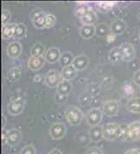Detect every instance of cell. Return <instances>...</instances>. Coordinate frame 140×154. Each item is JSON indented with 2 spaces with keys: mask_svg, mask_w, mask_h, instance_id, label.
I'll return each mask as SVG.
<instances>
[{
  "mask_svg": "<svg viewBox=\"0 0 140 154\" xmlns=\"http://www.w3.org/2000/svg\"><path fill=\"white\" fill-rule=\"evenodd\" d=\"M132 82L136 85L140 86V70L137 71L132 76Z\"/></svg>",
  "mask_w": 140,
  "mask_h": 154,
  "instance_id": "d590c367",
  "label": "cell"
},
{
  "mask_svg": "<svg viewBox=\"0 0 140 154\" xmlns=\"http://www.w3.org/2000/svg\"><path fill=\"white\" fill-rule=\"evenodd\" d=\"M45 15L46 13L40 8H37L33 10L31 13V19L34 27L37 29H44V21H45Z\"/></svg>",
  "mask_w": 140,
  "mask_h": 154,
  "instance_id": "8992f818",
  "label": "cell"
},
{
  "mask_svg": "<svg viewBox=\"0 0 140 154\" xmlns=\"http://www.w3.org/2000/svg\"><path fill=\"white\" fill-rule=\"evenodd\" d=\"M118 103L117 100H108L103 106V112L108 117L115 116L118 112Z\"/></svg>",
  "mask_w": 140,
  "mask_h": 154,
  "instance_id": "4fadbf2b",
  "label": "cell"
},
{
  "mask_svg": "<svg viewBox=\"0 0 140 154\" xmlns=\"http://www.w3.org/2000/svg\"><path fill=\"white\" fill-rule=\"evenodd\" d=\"M127 110L133 113H140V97H130L126 103Z\"/></svg>",
  "mask_w": 140,
  "mask_h": 154,
  "instance_id": "ffe728a7",
  "label": "cell"
},
{
  "mask_svg": "<svg viewBox=\"0 0 140 154\" xmlns=\"http://www.w3.org/2000/svg\"><path fill=\"white\" fill-rule=\"evenodd\" d=\"M119 138L128 142L140 139V121H134L129 125H121Z\"/></svg>",
  "mask_w": 140,
  "mask_h": 154,
  "instance_id": "6da1fadb",
  "label": "cell"
},
{
  "mask_svg": "<svg viewBox=\"0 0 140 154\" xmlns=\"http://www.w3.org/2000/svg\"><path fill=\"white\" fill-rule=\"evenodd\" d=\"M97 19H98V16L96 12L93 10H91L83 17L81 18V21L84 24H94V23L97 21Z\"/></svg>",
  "mask_w": 140,
  "mask_h": 154,
  "instance_id": "4316f807",
  "label": "cell"
},
{
  "mask_svg": "<svg viewBox=\"0 0 140 154\" xmlns=\"http://www.w3.org/2000/svg\"><path fill=\"white\" fill-rule=\"evenodd\" d=\"M36 148L32 145H27L23 147L19 154H36Z\"/></svg>",
  "mask_w": 140,
  "mask_h": 154,
  "instance_id": "836d02e7",
  "label": "cell"
},
{
  "mask_svg": "<svg viewBox=\"0 0 140 154\" xmlns=\"http://www.w3.org/2000/svg\"><path fill=\"white\" fill-rule=\"evenodd\" d=\"M65 117L67 122L71 125H78L84 119V113L77 106H69L65 112Z\"/></svg>",
  "mask_w": 140,
  "mask_h": 154,
  "instance_id": "7a4b0ae2",
  "label": "cell"
},
{
  "mask_svg": "<svg viewBox=\"0 0 140 154\" xmlns=\"http://www.w3.org/2000/svg\"><path fill=\"white\" fill-rule=\"evenodd\" d=\"M72 91V85L71 84V82L68 80H62L59 83V85L57 87V92L59 95L62 96H67L69 95Z\"/></svg>",
  "mask_w": 140,
  "mask_h": 154,
  "instance_id": "44dd1931",
  "label": "cell"
},
{
  "mask_svg": "<svg viewBox=\"0 0 140 154\" xmlns=\"http://www.w3.org/2000/svg\"><path fill=\"white\" fill-rule=\"evenodd\" d=\"M124 154H140V149L135 148V149H130Z\"/></svg>",
  "mask_w": 140,
  "mask_h": 154,
  "instance_id": "74e56055",
  "label": "cell"
},
{
  "mask_svg": "<svg viewBox=\"0 0 140 154\" xmlns=\"http://www.w3.org/2000/svg\"><path fill=\"white\" fill-rule=\"evenodd\" d=\"M74 56L72 55V53L71 51H65L61 54V57L59 59V63L62 65V67H65L68 65H72Z\"/></svg>",
  "mask_w": 140,
  "mask_h": 154,
  "instance_id": "d4e9b609",
  "label": "cell"
},
{
  "mask_svg": "<svg viewBox=\"0 0 140 154\" xmlns=\"http://www.w3.org/2000/svg\"><path fill=\"white\" fill-rule=\"evenodd\" d=\"M121 131V125L117 123H108L103 125V132H104V138L112 141L120 137Z\"/></svg>",
  "mask_w": 140,
  "mask_h": 154,
  "instance_id": "3957f363",
  "label": "cell"
},
{
  "mask_svg": "<svg viewBox=\"0 0 140 154\" xmlns=\"http://www.w3.org/2000/svg\"><path fill=\"white\" fill-rule=\"evenodd\" d=\"M96 33V26L94 24H83L79 29L80 36L85 38L89 39L92 38Z\"/></svg>",
  "mask_w": 140,
  "mask_h": 154,
  "instance_id": "e0dca14e",
  "label": "cell"
},
{
  "mask_svg": "<svg viewBox=\"0 0 140 154\" xmlns=\"http://www.w3.org/2000/svg\"><path fill=\"white\" fill-rule=\"evenodd\" d=\"M26 32H27V27L25 26V24H17L14 38H17V39L23 38L26 34Z\"/></svg>",
  "mask_w": 140,
  "mask_h": 154,
  "instance_id": "f546056e",
  "label": "cell"
},
{
  "mask_svg": "<svg viewBox=\"0 0 140 154\" xmlns=\"http://www.w3.org/2000/svg\"><path fill=\"white\" fill-rule=\"evenodd\" d=\"M17 24H13V23H10L2 26V37L5 39H9L11 38L15 37L17 31Z\"/></svg>",
  "mask_w": 140,
  "mask_h": 154,
  "instance_id": "ac0fdd59",
  "label": "cell"
},
{
  "mask_svg": "<svg viewBox=\"0 0 140 154\" xmlns=\"http://www.w3.org/2000/svg\"><path fill=\"white\" fill-rule=\"evenodd\" d=\"M120 51L122 54V58L124 61H132L135 57L136 51L134 46L130 43H124L120 46Z\"/></svg>",
  "mask_w": 140,
  "mask_h": 154,
  "instance_id": "30bf717a",
  "label": "cell"
},
{
  "mask_svg": "<svg viewBox=\"0 0 140 154\" xmlns=\"http://www.w3.org/2000/svg\"><path fill=\"white\" fill-rule=\"evenodd\" d=\"M25 106V100L22 97H14L11 99L7 105L6 110L7 112L11 115L17 116L23 112Z\"/></svg>",
  "mask_w": 140,
  "mask_h": 154,
  "instance_id": "277c9868",
  "label": "cell"
},
{
  "mask_svg": "<svg viewBox=\"0 0 140 154\" xmlns=\"http://www.w3.org/2000/svg\"><path fill=\"white\" fill-rule=\"evenodd\" d=\"M45 59L44 57H33L31 56L30 58L28 59V68L33 71V72H37L38 70H40L42 67L44 65Z\"/></svg>",
  "mask_w": 140,
  "mask_h": 154,
  "instance_id": "2e32d148",
  "label": "cell"
},
{
  "mask_svg": "<svg viewBox=\"0 0 140 154\" xmlns=\"http://www.w3.org/2000/svg\"><path fill=\"white\" fill-rule=\"evenodd\" d=\"M127 28V24L122 19H115L114 21L111 22L110 31L111 33L113 34L114 36H118L121 35L125 32Z\"/></svg>",
  "mask_w": 140,
  "mask_h": 154,
  "instance_id": "7c38bea8",
  "label": "cell"
},
{
  "mask_svg": "<svg viewBox=\"0 0 140 154\" xmlns=\"http://www.w3.org/2000/svg\"><path fill=\"white\" fill-rule=\"evenodd\" d=\"M11 11H9L8 9L5 8L3 9L2 11V16H1V19H2V25H6V24H10V20H11Z\"/></svg>",
  "mask_w": 140,
  "mask_h": 154,
  "instance_id": "1f68e13d",
  "label": "cell"
},
{
  "mask_svg": "<svg viewBox=\"0 0 140 154\" xmlns=\"http://www.w3.org/2000/svg\"><path fill=\"white\" fill-rule=\"evenodd\" d=\"M132 85H134V83L132 84V83H129V82H128L127 84H124V91L126 93V94H130V91H131L132 94L135 93V91H136V89L132 86Z\"/></svg>",
  "mask_w": 140,
  "mask_h": 154,
  "instance_id": "e575fe53",
  "label": "cell"
},
{
  "mask_svg": "<svg viewBox=\"0 0 140 154\" xmlns=\"http://www.w3.org/2000/svg\"><path fill=\"white\" fill-rule=\"evenodd\" d=\"M22 139V132L18 129L13 128L8 131H6L5 134V143L6 145L11 147H14L17 146Z\"/></svg>",
  "mask_w": 140,
  "mask_h": 154,
  "instance_id": "52a82bcc",
  "label": "cell"
},
{
  "mask_svg": "<svg viewBox=\"0 0 140 154\" xmlns=\"http://www.w3.org/2000/svg\"><path fill=\"white\" fill-rule=\"evenodd\" d=\"M115 5V2H99V4H98L99 9L101 11H103V12H106L108 11L111 10L114 7Z\"/></svg>",
  "mask_w": 140,
  "mask_h": 154,
  "instance_id": "4dcf8cb0",
  "label": "cell"
},
{
  "mask_svg": "<svg viewBox=\"0 0 140 154\" xmlns=\"http://www.w3.org/2000/svg\"><path fill=\"white\" fill-rule=\"evenodd\" d=\"M77 70L74 68V66L72 65H68L65 67H63L62 69V72H61V76H62V79L64 80H72V79H74L76 74H77Z\"/></svg>",
  "mask_w": 140,
  "mask_h": 154,
  "instance_id": "7402d4cb",
  "label": "cell"
},
{
  "mask_svg": "<svg viewBox=\"0 0 140 154\" xmlns=\"http://www.w3.org/2000/svg\"><path fill=\"white\" fill-rule=\"evenodd\" d=\"M89 65V58L87 56L81 54L78 55L74 57L72 65L77 71H84L86 69V67Z\"/></svg>",
  "mask_w": 140,
  "mask_h": 154,
  "instance_id": "9a60e30c",
  "label": "cell"
},
{
  "mask_svg": "<svg viewBox=\"0 0 140 154\" xmlns=\"http://www.w3.org/2000/svg\"><path fill=\"white\" fill-rule=\"evenodd\" d=\"M139 18H140V15H139Z\"/></svg>",
  "mask_w": 140,
  "mask_h": 154,
  "instance_id": "60d3db41",
  "label": "cell"
},
{
  "mask_svg": "<svg viewBox=\"0 0 140 154\" xmlns=\"http://www.w3.org/2000/svg\"><path fill=\"white\" fill-rule=\"evenodd\" d=\"M57 23V17L55 15L51 13H46L45 15V21H44V28H50L53 27Z\"/></svg>",
  "mask_w": 140,
  "mask_h": 154,
  "instance_id": "f1b7e54d",
  "label": "cell"
},
{
  "mask_svg": "<svg viewBox=\"0 0 140 154\" xmlns=\"http://www.w3.org/2000/svg\"><path fill=\"white\" fill-rule=\"evenodd\" d=\"M139 39H140V34H139Z\"/></svg>",
  "mask_w": 140,
  "mask_h": 154,
  "instance_id": "ab89813d",
  "label": "cell"
},
{
  "mask_svg": "<svg viewBox=\"0 0 140 154\" xmlns=\"http://www.w3.org/2000/svg\"><path fill=\"white\" fill-rule=\"evenodd\" d=\"M49 133L51 138L53 139H61L65 137L66 133V126L64 123L61 122H57L50 127Z\"/></svg>",
  "mask_w": 140,
  "mask_h": 154,
  "instance_id": "ba28073f",
  "label": "cell"
},
{
  "mask_svg": "<svg viewBox=\"0 0 140 154\" xmlns=\"http://www.w3.org/2000/svg\"><path fill=\"white\" fill-rule=\"evenodd\" d=\"M46 50L42 43H37L31 48V56L33 57H44Z\"/></svg>",
  "mask_w": 140,
  "mask_h": 154,
  "instance_id": "484cf974",
  "label": "cell"
},
{
  "mask_svg": "<svg viewBox=\"0 0 140 154\" xmlns=\"http://www.w3.org/2000/svg\"><path fill=\"white\" fill-rule=\"evenodd\" d=\"M22 52V45L17 41H12L6 46V55L11 58H17Z\"/></svg>",
  "mask_w": 140,
  "mask_h": 154,
  "instance_id": "8fae6325",
  "label": "cell"
},
{
  "mask_svg": "<svg viewBox=\"0 0 140 154\" xmlns=\"http://www.w3.org/2000/svg\"><path fill=\"white\" fill-rule=\"evenodd\" d=\"M108 57H109V60L113 64H117V63L120 62L121 60H123L120 47L117 46V47H114L111 49L109 52Z\"/></svg>",
  "mask_w": 140,
  "mask_h": 154,
  "instance_id": "603a6c76",
  "label": "cell"
},
{
  "mask_svg": "<svg viewBox=\"0 0 140 154\" xmlns=\"http://www.w3.org/2000/svg\"><path fill=\"white\" fill-rule=\"evenodd\" d=\"M91 10H92V9L87 3H79L78 5L77 6V8L75 9V15L81 19L84 16L88 11H90Z\"/></svg>",
  "mask_w": 140,
  "mask_h": 154,
  "instance_id": "cb8c5ba5",
  "label": "cell"
},
{
  "mask_svg": "<svg viewBox=\"0 0 140 154\" xmlns=\"http://www.w3.org/2000/svg\"><path fill=\"white\" fill-rule=\"evenodd\" d=\"M108 28L107 25L104 24H101L98 25V27H96V33L99 34V36H101V37H104V36H106L107 37L108 34Z\"/></svg>",
  "mask_w": 140,
  "mask_h": 154,
  "instance_id": "d6a6232c",
  "label": "cell"
},
{
  "mask_svg": "<svg viewBox=\"0 0 140 154\" xmlns=\"http://www.w3.org/2000/svg\"><path fill=\"white\" fill-rule=\"evenodd\" d=\"M86 154H103V152L100 148L95 146V147H91L90 149H88Z\"/></svg>",
  "mask_w": 140,
  "mask_h": 154,
  "instance_id": "8d00e7d4",
  "label": "cell"
},
{
  "mask_svg": "<svg viewBox=\"0 0 140 154\" xmlns=\"http://www.w3.org/2000/svg\"><path fill=\"white\" fill-rule=\"evenodd\" d=\"M22 75V71L20 67H13L8 72V79L11 82L17 81Z\"/></svg>",
  "mask_w": 140,
  "mask_h": 154,
  "instance_id": "83f0119b",
  "label": "cell"
},
{
  "mask_svg": "<svg viewBox=\"0 0 140 154\" xmlns=\"http://www.w3.org/2000/svg\"><path fill=\"white\" fill-rule=\"evenodd\" d=\"M48 154H63V152H62L59 149L55 148V149H52Z\"/></svg>",
  "mask_w": 140,
  "mask_h": 154,
  "instance_id": "f35d334b",
  "label": "cell"
},
{
  "mask_svg": "<svg viewBox=\"0 0 140 154\" xmlns=\"http://www.w3.org/2000/svg\"><path fill=\"white\" fill-rule=\"evenodd\" d=\"M61 57V53L59 49L56 48V47H51L46 50L44 57L45 59V61H47L50 64H54L59 61Z\"/></svg>",
  "mask_w": 140,
  "mask_h": 154,
  "instance_id": "5bb4252c",
  "label": "cell"
},
{
  "mask_svg": "<svg viewBox=\"0 0 140 154\" xmlns=\"http://www.w3.org/2000/svg\"><path fill=\"white\" fill-rule=\"evenodd\" d=\"M61 77H62L61 74L58 72L57 70L55 69L50 70L44 77V83L48 87H50V88L58 87L59 83L62 81Z\"/></svg>",
  "mask_w": 140,
  "mask_h": 154,
  "instance_id": "9c48e42d",
  "label": "cell"
},
{
  "mask_svg": "<svg viewBox=\"0 0 140 154\" xmlns=\"http://www.w3.org/2000/svg\"><path fill=\"white\" fill-rule=\"evenodd\" d=\"M89 136L90 139L92 142H99L104 138V132H103V126L96 125L91 126L89 131Z\"/></svg>",
  "mask_w": 140,
  "mask_h": 154,
  "instance_id": "d6986e66",
  "label": "cell"
},
{
  "mask_svg": "<svg viewBox=\"0 0 140 154\" xmlns=\"http://www.w3.org/2000/svg\"><path fill=\"white\" fill-rule=\"evenodd\" d=\"M103 119V112L100 109L98 108H92L89 110L85 114V120L87 124L91 126L99 125L100 122Z\"/></svg>",
  "mask_w": 140,
  "mask_h": 154,
  "instance_id": "5b68a950",
  "label": "cell"
}]
</instances>
